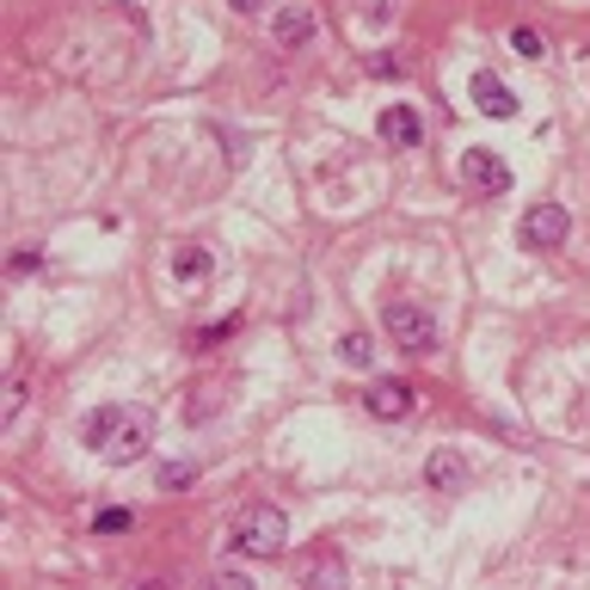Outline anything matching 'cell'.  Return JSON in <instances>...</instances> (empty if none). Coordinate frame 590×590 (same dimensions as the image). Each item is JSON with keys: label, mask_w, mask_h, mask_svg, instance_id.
<instances>
[{"label": "cell", "mask_w": 590, "mask_h": 590, "mask_svg": "<svg viewBox=\"0 0 590 590\" xmlns=\"http://www.w3.org/2000/svg\"><path fill=\"white\" fill-rule=\"evenodd\" d=\"M80 443H87L99 461H111V468H130V461H142L148 443H154V412L130 407V400L92 407L87 424H80Z\"/></svg>", "instance_id": "6da1fadb"}, {"label": "cell", "mask_w": 590, "mask_h": 590, "mask_svg": "<svg viewBox=\"0 0 590 590\" xmlns=\"http://www.w3.org/2000/svg\"><path fill=\"white\" fill-rule=\"evenodd\" d=\"M234 548L247 553V560H277V553L289 548V517L277 511V504H252V511H240Z\"/></svg>", "instance_id": "7a4b0ae2"}, {"label": "cell", "mask_w": 590, "mask_h": 590, "mask_svg": "<svg viewBox=\"0 0 590 590\" xmlns=\"http://www.w3.org/2000/svg\"><path fill=\"white\" fill-rule=\"evenodd\" d=\"M381 327H388V339L400 344V351H412V357L437 351V320L424 314L419 302H388L381 308Z\"/></svg>", "instance_id": "3957f363"}, {"label": "cell", "mask_w": 590, "mask_h": 590, "mask_svg": "<svg viewBox=\"0 0 590 590\" xmlns=\"http://www.w3.org/2000/svg\"><path fill=\"white\" fill-rule=\"evenodd\" d=\"M566 234H572V216H566L560 203H536V210L523 216V247H536V252L566 247Z\"/></svg>", "instance_id": "277c9868"}, {"label": "cell", "mask_w": 590, "mask_h": 590, "mask_svg": "<svg viewBox=\"0 0 590 590\" xmlns=\"http://www.w3.org/2000/svg\"><path fill=\"white\" fill-rule=\"evenodd\" d=\"M461 179H468L473 191H486V197L511 191V167H504L499 154H486V148H468V154H461Z\"/></svg>", "instance_id": "5b68a950"}, {"label": "cell", "mask_w": 590, "mask_h": 590, "mask_svg": "<svg viewBox=\"0 0 590 590\" xmlns=\"http://www.w3.org/2000/svg\"><path fill=\"white\" fill-rule=\"evenodd\" d=\"M363 407H369V419H381V424H400V419H412V388L407 381H376V388L363 393Z\"/></svg>", "instance_id": "8992f818"}, {"label": "cell", "mask_w": 590, "mask_h": 590, "mask_svg": "<svg viewBox=\"0 0 590 590\" xmlns=\"http://www.w3.org/2000/svg\"><path fill=\"white\" fill-rule=\"evenodd\" d=\"M271 38L283 43V50H302V43H314V38H320V13L308 7V0H296V7H283V13H277Z\"/></svg>", "instance_id": "52a82bcc"}, {"label": "cell", "mask_w": 590, "mask_h": 590, "mask_svg": "<svg viewBox=\"0 0 590 590\" xmlns=\"http://www.w3.org/2000/svg\"><path fill=\"white\" fill-rule=\"evenodd\" d=\"M473 106H480L486 111V118H517V92L511 87H504V80L499 74H492V68H480V74H473Z\"/></svg>", "instance_id": "ba28073f"}, {"label": "cell", "mask_w": 590, "mask_h": 590, "mask_svg": "<svg viewBox=\"0 0 590 590\" xmlns=\"http://www.w3.org/2000/svg\"><path fill=\"white\" fill-rule=\"evenodd\" d=\"M376 130H381V142H393V148H412L424 136V123H419V111L412 106H388L376 118Z\"/></svg>", "instance_id": "9c48e42d"}, {"label": "cell", "mask_w": 590, "mask_h": 590, "mask_svg": "<svg viewBox=\"0 0 590 590\" xmlns=\"http://www.w3.org/2000/svg\"><path fill=\"white\" fill-rule=\"evenodd\" d=\"M424 480H431L437 492H456V486H468V456H456V449H431V461H424Z\"/></svg>", "instance_id": "30bf717a"}, {"label": "cell", "mask_w": 590, "mask_h": 590, "mask_svg": "<svg viewBox=\"0 0 590 590\" xmlns=\"http://www.w3.org/2000/svg\"><path fill=\"white\" fill-rule=\"evenodd\" d=\"M210 271H216V259L203 247H179V252H172V277H179V283H210Z\"/></svg>", "instance_id": "8fae6325"}, {"label": "cell", "mask_w": 590, "mask_h": 590, "mask_svg": "<svg viewBox=\"0 0 590 590\" xmlns=\"http://www.w3.org/2000/svg\"><path fill=\"white\" fill-rule=\"evenodd\" d=\"M339 357H344L351 369H369V363H376V339H369V332H344V339H339Z\"/></svg>", "instance_id": "7c38bea8"}, {"label": "cell", "mask_w": 590, "mask_h": 590, "mask_svg": "<svg viewBox=\"0 0 590 590\" xmlns=\"http://www.w3.org/2000/svg\"><path fill=\"white\" fill-rule=\"evenodd\" d=\"M130 523H136L130 511H99V517H92V529H99V536H123Z\"/></svg>", "instance_id": "4fadbf2b"}, {"label": "cell", "mask_w": 590, "mask_h": 590, "mask_svg": "<svg viewBox=\"0 0 590 590\" xmlns=\"http://www.w3.org/2000/svg\"><path fill=\"white\" fill-rule=\"evenodd\" d=\"M511 50L523 56V62H536V56H541V38H536L529 26H517V31H511Z\"/></svg>", "instance_id": "5bb4252c"}, {"label": "cell", "mask_w": 590, "mask_h": 590, "mask_svg": "<svg viewBox=\"0 0 590 590\" xmlns=\"http://www.w3.org/2000/svg\"><path fill=\"white\" fill-rule=\"evenodd\" d=\"M369 68H376V74H407V56H388V50H381V56H369Z\"/></svg>", "instance_id": "9a60e30c"}, {"label": "cell", "mask_w": 590, "mask_h": 590, "mask_svg": "<svg viewBox=\"0 0 590 590\" xmlns=\"http://www.w3.org/2000/svg\"><path fill=\"white\" fill-rule=\"evenodd\" d=\"M234 13H259V7H271V0H228Z\"/></svg>", "instance_id": "2e32d148"}]
</instances>
